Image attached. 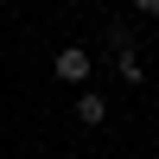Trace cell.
<instances>
[{
    "label": "cell",
    "mask_w": 159,
    "mask_h": 159,
    "mask_svg": "<svg viewBox=\"0 0 159 159\" xmlns=\"http://www.w3.org/2000/svg\"><path fill=\"white\" fill-rule=\"evenodd\" d=\"M134 7H140V13H147V19H159V0H134Z\"/></svg>",
    "instance_id": "277c9868"
},
{
    "label": "cell",
    "mask_w": 159,
    "mask_h": 159,
    "mask_svg": "<svg viewBox=\"0 0 159 159\" xmlns=\"http://www.w3.org/2000/svg\"><path fill=\"white\" fill-rule=\"evenodd\" d=\"M64 7H89V0H64Z\"/></svg>",
    "instance_id": "5b68a950"
},
{
    "label": "cell",
    "mask_w": 159,
    "mask_h": 159,
    "mask_svg": "<svg viewBox=\"0 0 159 159\" xmlns=\"http://www.w3.org/2000/svg\"><path fill=\"white\" fill-rule=\"evenodd\" d=\"M115 76H121L127 89H140V83H147V64H140L134 51H115Z\"/></svg>",
    "instance_id": "3957f363"
},
{
    "label": "cell",
    "mask_w": 159,
    "mask_h": 159,
    "mask_svg": "<svg viewBox=\"0 0 159 159\" xmlns=\"http://www.w3.org/2000/svg\"><path fill=\"white\" fill-rule=\"evenodd\" d=\"M51 70H57L70 89H76V83H89V51H83V45H64L57 57H51Z\"/></svg>",
    "instance_id": "6da1fadb"
},
{
    "label": "cell",
    "mask_w": 159,
    "mask_h": 159,
    "mask_svg": "<svg viewBox=\"0 0 159 159\" xmlns=\"http://www.w3.org/2000/svg\"><path fill=\"white\" fill-rule=\"evenodd\" d=\"M76 121H83V127H102V121H108V102H102L96 89H83V96H76Z\"/></svg>",
    "instance_id": "7a4b0ae2"
},
{
    "label": "cell",
    "mask_w": 159,
    "mask_h": 159,
    "mask_svg": "<svg viewBox=\"0 0 159 159\" xmlns=\"http://www.w3.org/2000/svg\"><path fill=\"white\" fill-rule=\"evenodd\" d=\"M7 7H19V0H7Z\"/></svg>",
    "instance_id": "8992f818"
}]
</instances>
